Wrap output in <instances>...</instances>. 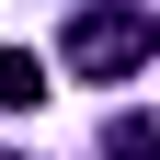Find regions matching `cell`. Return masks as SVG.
I'll return each mask as SVG.
<instances>
[{
	"instance_id": "1",
	"label": "cell",
	"mask_w": 160,
	"mask_h": 160,
	"mask_svg": "<svg viewBox=\"0 0 160 160\" xmlns=\"http://www.w3.org/2000/svg\"><path fill=\"white\" fill-rule=\"evenodd\" d=\"M57 57H69V80H137L160 57V12H149V0H92Z\"/></svg>"
},
{
	"instance_id": "2",
	"label": "cell",
	"mask_w": 160,
	"mask_h": 160,
	"mask_svg": "<svg viewBox=\"0 0 160 160\" xmlns=\"http://www.w3.org/2000/svg\"><path fill=\"white\" fill-rule=\"evenodd\" d=\"M34 103H46V57L0 46V114H34Z\"/></svg>"
},
{
	"instance_id": "3",
	"label": "cell",
	"mask_w": 160,
	"mask_h": 160,
	"mask_svg": "<svg viewBox=\"0 0 160 160\" xmlns=\"http://www.w3.org/2000/svg\"><path fill=\"white\" fill-rule=\"evenodd\" d=\"M103 160H160V114H114L103 126Z\"/></svg>"
}]
</instances>
